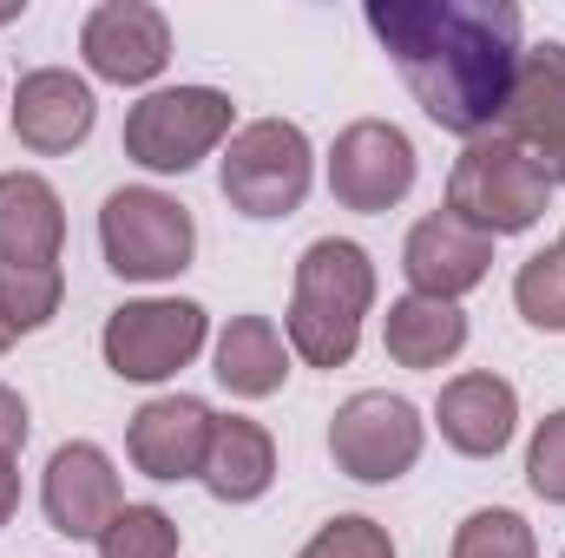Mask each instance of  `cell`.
<instances>
[{
    "label": "cell",
    "mask_w": 565,
    "mask_h": 558,
    "mask_svg": "<svg viewBox=\"0 0 565 558\" xmlns=\"http://www.w3.org/2000/svg\"><path fill=\"white\" fill-rule=\"evenodd\" d=\"M369 33L388 46L415 106L454 139H487L507 119L520 73L513 0H369Z\"/></svg>",
    "instance_id": "6da1fadb"
},
{
    "label": "cell",
    "mask_w": 565,
    "mask_h": 558,
    "mask_svg": "<svg viewBox=\"0 0 565 558\" xmlns=\"http://www.w3.org/2000/svg\"><path fill=\"white\" fill-rule=\"evenodd\" d=\"M375 309V264L349 237H316L296 264L289 296V348L309 368H349L362 348V315Z\"/></svg>",
    "instance_id": "7a4b0ae2"
},
{
    "label": "cell",
    "mask_w": 565,
    "mask_h": 558,
    "mask_svg": "<svg viewBox=\"0 0 565 558\" xmlns=\"http://www.w3.org/2000/svg\"><path fill=\"white\" fill-rule=\"evenodd\" d=\"M553 204V178L507 139V132H487V139H467V151L454 158V178H447V211L460 224H473L480 237H520L546 217Z\"/></svg>",
    "instance_id": "3957f363"
},
{
    "label": "cell",
    "mask_w": 565,
    "mask_h": 558,
    "mask_svg": "<svg viewBox=\"0 0 565 558\" xmlns=\"http://www.w3.org/2000/svg\"><path fill=\"white\" fill-rule=\"evenodd\" d=\"M99 250L106 270L126 282H164L178 270H191L198 250V224L178 197L151 191V184H126L99 204Z\"/></svg>",
    "instance_id": "277c9868"
},
{
    "label": "cell",
    "mask_w": 565,
    "mask_h": 558,
    "mask_svg": "<svg viewBox=\"0 0 565 558\" xmlns=\"http://www.w3.org/2000/svg\"><path fill=\"white\" fill-rule=\"evenodd\" d=\"M309 178H316V151L302 139V126H289V119H250L244 132H231L224 164H217L231 211H244L257 224L302 211Z\"/></svg>",
    "instance_id": "5b68a950"
},
{
    "label": "cell",
    "mask_w": 565,
    "mask_h": 558,
    "mask_svg": "<svg viewBox=\"0 0 565 558\" xmlns=\"http://www.w3.org/2000/svg\"><path fill=\"white\" fill-rule=\"evenodd\" d=\"M231 93L217 86H164V93H145L139 106L126 112V158L171 178V171H191L198 158H211L217 144L231 139Z\"/></svg>",
    "instance_id": "8992f818"
},
{
    "label": "cell",
    "mask_w": 565,
    "mask_h": 558,
    "mask_svg": "<svg viewBox=\"0 0 565 558\" xmlns=\"http://www.w3.org/2000/svg\"><path fill=\"white\" fill-rule=\"evenodd\" d=\"M204 335H211V315L198 302H184V296H145V302H126V309L106 315L99 348H106V368L119 382L151 388V382H171L178 368H191L198 348H204Z\"/></svg>",
    "instance_id": "52a82bcc"
},
{
    "label": "cell",
    "mask_w": 565,
    "mask_h": 558,
    "mask_svg": "<svg viewBox=\"0 0 565 558\" xmlns=\"http://www.w3.org/2000/svg\"><path fill=\"white\" fill-rule=\"evenodd\" d=\"M422 440H427L422 408L402 401V395H382V388L349 395V401L335 408V420H329V453H335V466H342L349 480H362V486L402 480V473L422 460Z\"/></svg>",
    "instance_id": "ba28073f"
},
{
    "label": "cell",
    "mask_w": 565,
    "mask_h": 558,
    "mask_svg": "<svg viewBox=\"0 0 565 558\" xmlns=\"http://www.w3.org/2000/svg\"><path fill=\"white\" fill-rule=\"evenodd\" d=\"M329 191L342 211H395L415 191V144L388 119H355L342 139L329 144Z\"/></svg>",
    "instance_id": "9c48e42d"
},
{
    "label": "cell",
    "mask_w": 565,
    "mask_h": 558,
    "mask_svg": "<svg viewBox=\"0 0 565 558\" xmlns=\"http://www.w3.org/2000/svg\"><path fill=\"white\" fill-rule=\"evenodd\" d=\"M79 53L106 86H151L171 66V26L145 0H106L79 26Z\"/></svg>",
    "instance_id": "30bf717a"
},
{
    "label": "cell",
    "mask_w": 565,
    "mask_h": 558,
    "mask_svg": "<svg viewBox=\"0 0 565 558\" xmlns=\"http://www.w3.org/2000/svg\"><path fill=\"white\" fill-rule=\"evenodd\" d=\"M500 132L520 144L553 184H565V46L559 40L520 53V73H513V99H507Z\"/></svg>",
    "instance_id": "8fae6325"
},
{
    "label": "cell",
    "mask_w": 565,
    "mask_h": 558,
    "mask_svg": "<svg viewBox=\"0 0 565 558\" xmlns=\"http://www.w3.org/2000/svg\"><path fill=\"white\" fill-rule=\"evenodd\" d=\"M40 506H46V526H53V533H66V539H99V533L113 526V513L126 506L106 447H93V440H66V447L46 460Z\"/></svg>",
    "instance_id": "7c38bea8"
},
{
    "label": "cell",
    "mask_w": 565,
    "mask_h": 558,
    "mask_svg": "<svg viewBox=\"0 0 565 558\" xmlns=\"http://www.w3.org/2000/svg\"><path fill=\"white\" fill-rule=\"evenodd\" d=\"M402 270H408V296H434V302H460L467 289H480L493 270V237H480L473 224H460L454 211H434L408 230L402 244Z\"/></svg>",
    "instance_id": "4fadbf2b"
},
{
    "label": "cell",
    "mask_w": 565,
    "mask_h": 558,
    "mask_svg": "<svg viewBox=\"0 0 565 558\" xmlns=\"http://www.w3.org/2000/svg\"><path fill=\"white\" fill-rule=\"evenodd\" d=\"M211 408L191 395H158L145 401L126 427V453L145 480H198L204 473V447H211Z\"/></svg>",
    "instance_id": "5bb4252c"
},
{
    "label": "cell",
    "mask_w": 565,
    "mask_h": 558,
    "mask_svg": "<svg viewBox=\"0 0 565 558\" xmlns=\"http://www.w3.org/2000/svg\"><path fill=\"white\" fill-rule=\"evenodd\" d=\"M93 119H99V99H93V86H86L79 73H66V66H40V73H26L20 93H13V132H20L26 151H40V158H60V151H73V144H86Z\"/></svg>",
    "instance_id": "9a60e30c"
},
{
    "label": "cell",
    "mask_w": 565,
    "mask_h": 558,
    "mask_svg": "<svg viewBox=\"0 0 565 558\" xmlns=\"http://www.w3.org/2000/svg\"><path fill=\"white\" fill-rule=\"evenodd\" d=\"M434 420H440V440H447L454 453L493 460V453H507V440H513V427H520V395H513L507 375H454V382L440 388Z\"/></svg>",
    "instance_id": "2e32d148"
},
{
    "label": "cell",
    "mask_w": 565,
    "mask_h": 558,
    "mask_svg": "<svg viewBox=\"0 0 565 558\" xmlns=\"http://www.w3.org/2000/svg\"><path fill=\"white\" fill-rule=\"evenodd\" d=\"M66 204L40 171H0V264H60Z\"/></svg>",
    "instance_id": "e0dca14e"
},
{
    "label": "cell",
    "mask_w": 565,
    "mask_h": 558,
    "mask_svg": "<svg viewBox=\"0 0 565 558\" xmlns=\"http://www.w3.org/2000/svg\"><path fill=\"white\" fill-rule=\"evenodd\" d=\"M198 480L224 506L264 500L270 480H277V440H270V427H257V420H244V415L211 420V447H204V473Z\"/></svg>",
    "instance_id": "ac0fdd59"
},
{
    "label": "cell",
    "mask_w": 565,
    "mask_h": 558,
    "mask_svg": "<svg viewBox=\"0 0 565 558\" xmlns=\"http://www.w3.org/2000/svg\"><path fill=\"white\" fill-rule=\"evenodd\" d=\"M237 401H264L277 395L289 375V342L277 335L270 315H231L217 335V368H211Z\"/></svg>",
    "instance_id": "d6986e66"
},
{
    "label": "cell",
    "mask_w": 565,
    "mask_h": 558,
    "mask_svg": "<svg viewBox=\"0 0 565 558\" xmlns=\"http://www.w3.org/2000/svg\"><path fill=\"white\" fill-rule=\"evenodd\" d=\"M382 342H388V362H402V368H447L467 348V315H460V302L402 296V302H388Z\"/></svg>",
    "instance_id": "ffe728a7"
},
{
    "label": "cell",
    "mask_w": 565,
    "mask_h": 558,
    "mask_svg": "<svg viewBox=\"0 0 565 558\" xmlns=\"http://www.w3.org/2000/svg\"><path fill=\"white\" fill-rule=\"evenodd\" d=\"M66 302V270L60 264H0V322L13 335H33L60 315Z\"/></svg>",
    "instance_id": "44dd1931"
},
{
    "label": "cell",
    "mask_w": 565,
    "mask_h": 558,
    "mask_svg": "<svg viewBox=\"0 0 565 558\" xmlns=\"http://www.w3.org/2000/svg\"><path fill=\"white\" fill-rule=\"evenodd\" d=\"M454 558H540V539L513 506H480V513L460 519Z\"/></svg>",
    "instance_id": "7402d4cb"
},
{
    "label": "cell",
    "mask_w": 565,
    "mask_h": 558,
    "mask_svg": "<svg viewBox=\"0 0 565 558\" xmlns=\"http://www.w3.org/2000/svg\"><path fill=\"white\" fill-rule=\"evenodd\" d=\"M93 546L99 558H178V519L164 506H119Z\"/></svg>",
    "instance_id": "603a6c76"
},
{
    "label": "cell",
    "mask_w": 565,
    "mask_h": 558,
    "mask_svg": "<svg viewBox=\"0 0 565 558\" xmlns=\"http://www.w3.org/2000/svg\"><path fill=\"white\" fill-rule=\"evenodd\" d=\"M513 302H520V315H526L533 329H546V335H559L565 329V250L559 244L520 264V277H513Z\"/></svg>",
    "instance_id": "cb8c5ba5"
},
{
    "label": "cell",
    "mask_w": 565,
    "mask_h": 558,
    "mask_svg": "<svg viewBox=\"0 0 565 558\" xmlns=\"http://www.w3.org/2000/svg\"><path fill=\"white\" fill-rule=\"evenodd\" d=\"M296 558H395V539H388V526H375L362 513H342V519H329Z\"/></svg>",
    "instance_id": "d4e9b609"
},
{
    "label": "cell",
    "mask_w": 565,
    "mask_h": 558,
    "mask_svg": "<svg viewBox=\"0 0 565 558\" xmlns=\"http://www.w3.org/2000/svg\"><path fill=\"white\" fill-rule=\"evenodd\" d=\"M526 480L546 506H565V408L546 415L533 427V447H526Z\"/></svg>",
    "instance_id": "484cf974"
},
{
    "label": "cell",
    "mask_w": 565,
    "mask_h": 558,
    "mask_svg": "<svg viewBox=\"0 0 565 558\" xmlns=\"http://www.w3.org/2000/svg\"><path fill=\"white\" fill-rule=\"evenodd\" d=\"M20 447H26V401L13 388H0V453L13 460Z\"/></svg>",
    "instance_id": "4316f807"
},
{
    "label": "cell",
    "mask_w": 565,
    "mask_h": 558,
    "mask_svg": "<svg viewBox=\"0 0 565 558\" xmlns=\"http://www.w3.org/2000/svg\"><path fill=\"white\" fill-rule=\"evenodd\" d=\"M13 513H20V466L0 453V526H7Z\"/></svg>",
    "instance_id": "83f0119b"
},
{
    "label": "cell",
    "mask_w": 565,
    "mask_h": 558,
    "mask_svg": "<svg viewBox=\"0 0 565 558\" xmlns=\"http://www.w3.org/2000/svg\"><path fill=\"white\" fill-rule=\"evenodd\" d=\"M7 348H13V329H7V322H0V355H7Z\"/></svg>",
    "instance_id": "f1b7e54d"
},
{
    "label": "cell",
    "mask_w": 565,
    "mask_h": 558,
    "mask_svg": "<svg viewBox=\"0 0 565 558\" xmlns=\"http://www.w3.org/2000/svg\"><path fill=\"white\" fill-rule=\"evenodd\" d=\"M0 20H20V7H0Z\"/></svg>",
    "instance_id": "f546056e"
},
{
    "label": "cell",
    "mask_w": 565,
    "mask_h": 558,
    "mask_svg": "<svg viewBox=\"0 0 565 558\" xmlns=\"http://www.w3.org/2000/svg\"><path fill=\"white\" fill-rule=\"evenodd\" d=\"M559 250H565V237H559Z\"/></svg>",
    "instance_id": "4dcf8cb0"
}]
</instances>
